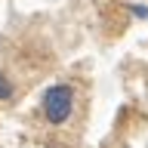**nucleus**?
Returning a JSON list of instances; mask_svg holds the SVG:
<instances>
[{"instance_id":"obj_1","label":"nucleus","mask_w":148,"mask_h":148,"mask_svg":"<svg viewBox=\"0 0 148 148\" xmlns=\"http://www.w3.org/2000/svg\"><path fill=\"white\" fill-rule=\"evenodd\" d=\"M74 111V90L68 83H53L43 92V114L49 123H65Z\"/></svg>"},{"instance_id":"obj_2","label":"nucleus","mask_w":148,"mask_h":148,"mask_svg":"<svg viewBox=\"0 0 148 148\" xmlns=\"http://www.w3.org/2000/svg\"><path fill=\"white\" fill-rule=\"evenodd\" d=\"M9 96H12V83L6 80V74L0 71V99H9Z\"/></svg>"},{"instance_id":"obj_3","label":"nucleus","mask_w":148,"mask_h":148,"mask_svg":"<svg viewBox=\"0 0 148 148\" xmlns=\"http://www.w3.org/2000/svg\"><path fill=\"white\" fill-rule=\"evenodd\" d=\"M133 16H139V18H148V6L136 3V6H133Z\"/></svg>"}]
</instances>
